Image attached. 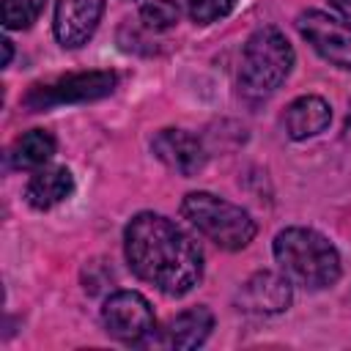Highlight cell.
<instances>
[{"instance_id":"cell-1","label":"cell","mask_w":351,"mask_h":351,"mask_svg":"<svg viewBox=\"0 0 351 351\" xmlns=\"http://www.w3.org/2000/svg\"><path fill=\"white\" fill-rule=\"evenodd\" d=\"M123 255L129 269L159 293L181 299L203 280V250L197 241L156 211H137L123 228Z\"/></svg>"},{"instance_id":"cell-2","label":"cell","mask_w":351,"mask_h":351,"mask_svg":"<svg viewBox=\"0 0 351 351\" xmlns=\"http://www.w3.org/2000/svg\"><path fill=\"white\" fill-rule=\"evenodd\" d=\"M271 252L280 271L293 285L307 291L332 288L343 274L337 247L315 228H304V225L282 228L271 241Z\"/></svg>"},{"instance_id":"cell-3","label":"cell","mask_w":351,"mask_h":351,"mask_svg":"<svg viewBox=\"0 0 351 351\" xmlns=\"http://www.w3.org/2000/svg\"><path fill=\"white\" fill-rule=\"evenodd\" d=\"M178 211L203 239H208L214 247L225 252L244 250L258 233V225L247 208L206 189L186 192L181 197Z\"/></svg>"},{"instance_id":"cell-4","label":"cell","mask_w":351,"mask_h":351,"mask_svg":"<svg viewBox=\"0 0 351 351\" xmlns=\"http://www.w3.org/2000/svg\"><path fill=\"white\" fill-rule=\"evenodd\" d=\"M296 52L285 33L274 25L258 27L241 49L239 63V88L247 96H269L274 93L291 74Z\"/></svg>"},{"instance_id":"cell-5","label":"cell","mask_w":351,"mask_h":351,"mask_svg":"<svg viewBox=\"0 0 351 351\" xmlns=\"http://www.w3.org/2000/svg\"><path fill=\"white\" fill-rule=\"evenodd\" d=\"M115 85H118L115 71H107V69L74 71V74L58 77L52 82L30 85L27 93L22 96V104L27 110H33V112H41V110H49V107L96 101V99L110 96L115 90Z\"/></svg>"},{"instance_id":"cell-6","label":"cell","mask_w":351,"mask_h":351,"mask_svg":"<svg viewBox=\"0 0 351 351\" xmlns=\"http://www.w3.org/2000/svg\"><path fill=\"white\" fill-rule=\"evenodd\" d=\"M101 324L110 337L123 346H143L156 332V315L151 302L140 291H112L101 304Z\"/></svg>"},{"instance_id":"cell-7","label":"cell","mask_w":351,"mask_h":351,"mask_svg":"<svg viewBox=\"0 0 351 351\" xmlns=\"http://www.w3.org/2000/svg\"><path fill=\"white\" fill-rule=\"evenodd\" d=\"M299 36L332 66L351 69V25L318 8H307L296 16Z\"/></svg>"},{"instance_id":"cell-8","label":"cell","mask_w":351,"mask_h":351,"mask_svg":"<svg viewBox=\"0 0 351 351\" xmlns=\"http://www.w3.org/2000/svg\"><path fill=\"white\" fill-rule=\"evenodd\" d=\"M291 299H293V282L282 271L261 269L241 282L233 302L241 313L250 315H277L291 307Z\"/></svg>"},{"instance_id":"cell-9","label":"cell","mask_w":351,"mask_h":351,"mask_svg":"<svg viewBox=\"0 0 351 351\" xmlns=\"http://www.w3.org/2000/svg\"><path fill=\"white\" fill-rule=\"evenodd\" d=\"M107 0H55V19L52 33L63 49L85 47L104 14Z\"/></svg>"},{"instance_id":"cell-10","label":"cell","mask_w":351,"mask_h":351,"mask_svg":"<svg viewBox=\"0 0 351 351\" xmlns=\"http://www.w3.org/2000/svg\"><path fill=\"white\" fill-rule=\"evenodd\" d=\"M151 151L165 167H170L173 173H178L184 178H192V176L203 173V167L208 162V154H206L203 143L195 134L184 132V129L156 132L154 140H151Z\"/></svg>"},{"instance_id":"cell-11","label":"cell","mask_w":351,"mask_h":351,"mask_svg":"<svg viewBox=\"0 0 351 351\" xmlns=\"http://www.w3.org/2000/svg\"><path fill=\"white\" fill-rule=\"evenodd\" d=\"M329 123H332V107L326 99H321L315 93H304V96L293 99L282 115V126L291 140L315 137V134L326 132Z\"/></svg>"},{"instance_id":"cell-12","label":"cell","mask_w":351,"mask_h":351,"mask_svg":"<svg viewBox=\"0 0 351 351\" xmlns=\"http://www.w3.org/2000/svg\"><path fill=\"white\" fill-rule=\"evenodd\" d=\"M74 192V176L69 167L55 165V167H38L33 170V176L27 178L25 186V200L30 208L36 211H49L58 203H63L66 197H71Z\"/></svg>"},{"instance_id":"cell-13","label":"cell","mask_w":351,"mask_h":351,"mask_svg":"<svg viewBox=\"0 0 351 351\" xmlns=\"http://www.w3.org/2000/svg\"><path fill=\"white\" fill-rule=\"evenodd\" d=\"M214 329V315L208 307L203 304H195V307H186L181 310L178 315H173L165 326V346L170 348H181V351H189V348H197L208 340Z\"/></svg>"},{"instance_id":"cell-14","label":"cell","mask_w":351,"mask_h":351,"mask_svg":"<svg viewBox=\"0 0 351 351\" xmlns=\"http://www.w3.org/2000/svg\"><path fill=\"white\" fill-rule=\"evenodd\" d=\"M55 137L52 132L47 129H30V132H22L11 148H8V162L14 170H38L44 167L52 156H55Z\"/></svg>"},{"instance_id":"cell-15","label":"cell","mask_w":351,"mask_h":351,"mask_svg":"<svg viewBox=\"0 0 351 351\" xmlns=\"http://www.w3.org/2000/svg\"><path fill=\"white\" fill-rule=\"evenodd\" d=\"M47 0H3V25L8 30H27L44 11Z\"/></svg>"},{"instance_id":"cell-16","label":"cell","mask_w":351,"mask_h":351,"mask_svg":"<svg viewBox=\"0 0 351 351\" xmlns=\"http://www.w3.org/2000/svg\"><path fill=\"white\" fill-rule=\"evenodd\" d=\"M178 16H181V8L176 0H148L140 8V22L148 30H167L178 25Z\"/></svg>"},{"instance_id":"cell-17","label":"cell","mask_w":351,"mask_h":351,"mask_svg":"<svg viewBox=\"0 0 351 351\" xmlns=\"http://www.w3.org/2000/svg\"><path fill=\"white\" fill-rule=\"evenodd\" d=\"M184 3L195 25H211L217 19H225L236 5V0H184Z\"/></svg>"},{"instance_id":"cell-18","label":"cell","mask_w":351,"mask_h":351,"mask_svg":"<svg viewBox=\"0 0 351 351\" xmlns=\"http://www.w3.org/2000/svg\"><path fill=\"white\" fill-rule=\"evenodd\" d=\"M329 5L340 14V19H346L351 25V0H329Z\"/></svg>"},{"instance_id":"cell-19","label":"cell","mask_w":351,"mask_h":351,"mask_svg":"<svg viewBox=\"0 0 351 351\" xmlns=\"http://www.w3.org/2000/svg\"><path fill=\"white\" fill-rule=\"evenodd\" d=\"M3 49H5V58H3V66H8V63H11V55H14V47H11V41H8V38H3Z\"/></svg>"}]
</instances>
